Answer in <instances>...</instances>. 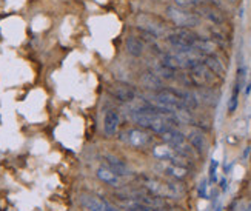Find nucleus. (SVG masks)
I'll list each match as a JSON object with an SVG mask.
<instances>
[{"label":"nucleus","instance_id":"ddd939ff","mask_svg":"<svg viewBox=\"0 0 251 211\" xmlns=\"http://www.w3.org/2000/svg\"><path fill=\"white\" fill-rule=\"evenodd\" d=\"M203 63L208 66V68L217 76V77H224L226 74V70H225V66L224 63L221 62V59L217 57L216 54H211V55H205L203 57Z\"/></svg>","mask_w":251,"mask_h":211},{"label":"nucleus","instance_id":"f257e3e1","mask_svg":"<svg viewBox=\"0 0 251 211\" xmlns=\"http://www.w3.org/2000/svg\"><path fill=\"white\" fill-rule=\"evenodd\" d=\"M142 181V186L145 190L154 196L159 197H168V199H176L180 196L182 190L176 185V184H171V182H165V181H160V179H154V177H140Z\"/></svg>","mask_w":251,"mask_h":211},{"label":"nucleus","instance_id":"7ed1b4c3","mask_svg":"<svg viewBox=\"0 0 251 211\" xmlns=\"http://www.w3.org/2000/svg\"><path fill=\"white\" fill-rule=\"evenodd\" d=\"M167 17L173 22L177 28H194L201 24V17L196 13H190L187 9H182L179 6H168Z\"/></svg>","mask_w":251,"mask_h":211},{"label":"nucleus","instance_id":"6e6552de","mask_svg":"<svg viewBox=\"0 0 251 211\" xmlns=\"http://www.w3.org/2000/svg\"><path fill=\"white\" fill-rule=\"evenodd\" d=\"M159 170H162V173L174 177V179H185V177L188 176V166L173 163V162L162 160V163L159 165Z\"/></svg>","mask_w":251,"mask_h":211},{"label":"nucleus","instance_id":"1a4fd4ad","mask_svg":"<svg viewBox=\"0 0 251 211\" xmlns=\"http://www.w3.org/2000/svg\"><path fill=\"white\" fill-rule=\"evenodd\" d=\"M121 125V116L116 109H108L103 117V131L106 136H113L116 134V131L119 130Z\"/></svg>","mask_w":251,"mask_h":211},{"label":"nucleus","instance_id":"f8f14e48","mask_svg":"<svg viewBox=\"0 0 251 211\" xmlns=\"http://www.w3.org/2000/svg\"><path fill=\"white\" fill-rule=\"evenodd\" d=\"M151 73H154L160 79H165V80H171L176 77V70L170 68V66L165 65L162 60H156L151 63Z\"/></svg>","mask_w":251,"mask_h":211},{"label":"nucleus","instance_id":"f03ea898","mask_svg":"<svg viewBox=\"0 0 251 211\" xmlns=\"http://www.w3.org/2000/svg\"><path fill=\"white\" fill-rule=\"evenodd\" d=\"M198 37L199 36L193 32L191 28H176L167 34V42L174 51H188L194 48Z\"/></svg>","mask_w":251,"mask_h":211},{"label":"nucleus","instance_id":"aec40b11","mask_svg":"<svg viewBox=\"0 0 251 211\" xmlns=\"http://www.w3.org/2000/svg\"><path fill=\"white\" fill-rule=\"evenodd\" d=\"M174 2L180 6H193V5H198L201 0H174Z\"/></svg>","mask_w":251,"mask_h":211},{"label":"nucleus","instance_id":"dca6fc26","mask_svg":"<svg viewBox=\"0 0 251 211\" xmlns=\"http://www.w3.org/2000/svg\"><path fill=\"white\" fill-rule=\"evenodd\" d=\"M125 48H126V51L131 55H134V57H140V55L144 54V50H145L144 42H142L140 39H137V37H134V36L126 37V40H125Z\"/></svg>","mask_w":251,"mask_h":211},{"label":"nucleus","instance_id":"9d476101","mask_svg":"<svg viewBox=\"0 0 251 211\" xmlns=\"http://www.w3.org/2000/svg\"><path fill=\"white\" fill-rule=\"evenodd\" d=\"M103 159H105V163H106L108 168H111L117 176H129L131 174L129 166L119 158L111 156V154H106Z\"/></svg>","mask_w":251,"mask_h":211},{"label":"nucleus","instance_id":"4be33fe9","mask_svg":"<svg viewBox=\"0 0 251 211\" xmlns=\"http://www.w3.org/2000/svg\"><path fill=\"white\" fill-rule=\"evenodd\" d=\"M205 190H206V184H205V181L201 184V196L202 197H205Z\"/></svg>","mask_w":251,"mask_h":211},{"label":"nucleus","instance_id":"0eeeda50","mask_svg":"<svg viewBox=\"0 0 251 211\" xmlns=\"http://www.w3.org/2000/svg\"><path fill=\"white\" fill-rule=\"evenodd\" d=\"M80 204L86 211H116L110 202H106L105 199L99 197V196H88L83 194L80 197Z\"/></svg>","mask_w":251,"mask_h":211},{"label":"nucleus","instance_id":"423d86ee","mask_svg":"<svg viewBox=\"0 0 251 211\" xmlns=\"http://www.w3.org/2000/svg\"><path fill=\"white\" fill-rule=\"evenodd\" d=\"M108 91H110V94L116 99V101L124 102V104L133 102L136 99V90L128 83H122V82L113 83L108 86Z\"/></svg>","mask_w":251,"mask_h":211},{"label":"nucleus","instance_id":"a211bd4d","mask_svg":"<svg viewBox=\"0 0 251 211\" xmlns=\"http://www.w3.org/2000/svg\"><path fill=\"white\" fill-rule=\"evenodd\" d=\"M239 90H241V85L236 83L234 85V90L231 94L230 102H228V113H234L236 108H237V102H239Z\"/></svg>","mask_w":251,"mask_h":211},{"label":"nucleus","instance_id":"412c9836","mask_svg":"<svg viewBox=\"0 0 251 211\" xmlns=\"http://www.w3.org/2000/svg\"><path fill=\"white\" fill-rule=\"evenodd\" d=\"M216 170H217V162L213 159L211 160V166H210V177H211V182H216L217 177H216Z\"/></svg>","mask_w":251,"mask_h":211},{"label":"nucleus","instance_id":"39448f33","mask_svg":"<svg viewBox=\"0 0 251 211\" xmlns=\"http://www.w3.org/2000/svg\"><path fill=\"white\" fill-rule=\"evenodd\" d=\"M137 25L140 29H144L156 37H162L163 34H168L167 25L163 24L159 17H154L151 14H140L137 17Z\"/></svg>","mask_w":251,"mask_h":211},{"label":"nucleus","instance_id":"6ab92c4d","mask_svg":"<svg viewBox=\"0 0 251 211\" xmlns=\"http://www.w3.org/2000/svg\"><path fill=\"white\" fill-rule=\"evenodd\" d=\"M247 207H248L247 201H237L233 205V211H247Z\"/></svg>","mask_w":251,"mask_h":211},{"label":"nucleus","instance_id":"20e7f679","mask_svg":"<svg viewBox=\"0 0 251 211\" xmlns=\"http://www.w3.org/2000/svg\"><path fill=\"white\" fill-rule=\"evenodd\" d=\"M119 139L134 148H145L151 143V136L145 130H139V128H128L122 131L119 134Z\"/></svg>","mask_w":251,"mask_h":211},{"label":"nucleus","instance_id":"2eb2a0df","mask_svg":"<svg viewBox=\"0 0 251 211\" xmlns=\"http://www.w3.org/2000/svg\"><path fill=\"white\" fill-rule=\"evenodd\" d=\"M194 48L203 55H211L217 53V43L211 39H205V37H198L194 43Z\"/></svg>","mask_w":251,"mask_h":211},{"label":"nucleus","instance_id":"4468645a","mask_svg":"<svg viewBox=\"0 0 251 211\" xmlns=\"http://www.w3.org/2000/svg\"><path fill=\"white\" fill-rule=\"evenodd\" d=\"M187 139H188V142L191 143V145L194 147V150L198 151V153H202L205 150L206 140H205V134H203L201 130H198V128L190 130Z\"/></svg>","mask_w":251,"mask_h":211},{"label":"nucleus","instance_id":"f3484780","mask_svg":"<svg viewBox=\"0 0 251 211\" xmlns=\"http://www.w3.org/2000/svg\"><path fill=\"white\" fill-rule=\"evenodd\" d=\"M144 83L148 86V88H151V90H156V88H160L162 86V79L159 76H156L154 73H147L145 76H144Z\"/></svg>","mask_w":251,"mask_h":211},{"label":"nucleus","instance_id":"9b49d317","mask_svg":"<svg viewBox=\"0 0 251 211\" xmlns=\"http://www.w3.org/2000/svg\"><path fill=\"white\" fill-rule=\"evenodd\" d=\"M97 177H99L102 182H105L106 185H111V186L121 185V176H117L111 168H108L106 165L97 168Z\"/></svg>","mask_w":251,"mask_h":211}]
</instances>
